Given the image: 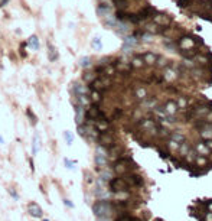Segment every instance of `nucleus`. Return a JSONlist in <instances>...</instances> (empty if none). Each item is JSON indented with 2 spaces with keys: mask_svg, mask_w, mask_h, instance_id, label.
<instances>
[{
  "mask_svg": "<svg viewBox=\"0 0 212 221\" xmlns=\"http://www.w3.org/2000/svg\"><path fill=\"white\" fill-rule=\"evenodd\" d=\"M114 208V204L110 201H97L95 204L92 205V211L97 217H107L111 214Z\"/></svg>",
  "mask_w": 212,
  "mask_h": 221,
  "instance_id": "1",
  "label": "nucleus"
},
{
  "mask_svg": "<svg viewBox=\"0 0 212 221\" xmlns=\"http://www.w3.org/2000/svg\"><path fill=\"white\" fill-rule=\"evenodd\" d=\"M110 188L113 191H116V192H123V191H128L130 185H128V182L124 178H116V179H113L110 182Z\"/></svg>",
  "mask_w": 212,
  "mask_h": 221,
  "instance_id": "2",
  "label": "nucleus"
},
{
  "mask_svg": "<svg viewBox=\"0 0 212 221\" xmlns=\"http://www.w3.org/2000/svg\"><path fill=\"white\" fill-rule=\"evenodd\" d=\"M85 117L88 120H98V119H104V114L101 113V110H100V107L97 106V104H92V106H89L88 108H87V111H85Z\"/></svg>",
  "mask_w": 212,
  "mask_h": 221,
  "instance_id": "3",
  "label": "nucleus"
},
{
  "mask_svg": "<svg viewBox=\"0 0 212 221\" xmlns=\"http://www.w3.org/2000/svg\"><path fill=\"white\" fill-rule=\"evenodd\" d=\"M28 210H29V214L32 217H35V218H40L42 217V208L36 202H30V204L28 205Z\"/></svg>",
  "mask_w": 212,
  "mask_h": 221,
  "instance_id": "4",
  "label": "nucleus"
},
{
  "mask_svg": "<svg viewBox=\"0 0 212 221\" xmlns=\"http://www.w3.org/2000/svg\"><path fill=\"white\" fill-rule=\"evenodd\" d=\"M98 142H100L101 145H104V146H111V145H113V136H111L110 133H107V132H103V133L98 136Z\"/></svg>",
  "mask_w": 212,
  "mask_h": 221,
  "instance_id": "5",
  "label": "nucleus"
},
{
  "mask_svg": "<svg viewBox=\"0 0 212 221\" xmlns=\"http://www.w3.org/2000/svg\"><path fill=\"white\" fill-rule=\"evenodd\" d=\"M124 179L128 182V185H137V187H140L141 184H143V179H141L140 176H137V175H125Z\"/></svg>",
  "mask_w": 212,
  "mask_h": 221,
  "instance_id": "6",
  "label": "nucleus"
},
{
  "mask_svg": "<svg viewBox=\"0 0 212 221\" xmlns=\"http://www.w3.org/2000/svg\"><path fill=\"white\" fill-rule=\"evenodd\" d=\"M28 45H29L32 49H35V51L39 49V39H38L36 35H32V36L28 39Z\"/></svg>",
  "mask_w": 212,
  "mask_h": 221,
  "instance_id": "7",
  "label": "nucleus"
},
{
  "mask_svg": "<svg viewBox=\"0 0 212 221\" xmlns=\"http://www.w3.org/2000/svg\"><path fill=\"white\" fill-rule=\"evenodd\" d=\"M48 58H49V61H55V59H58V52H56V49L53 48L52 45L48 42Z\"/></svg>",
  "mask_w": 212,
  "mask_h": 221,
  "instance_id": "8",
  "label": "nucleus"
},
{
  "mask_svg": "<svg viewBox=\"0 0 212 221\" xmlns=\"http://www.w3.org/2000/svg\"><path fill=\"white\" fill-rule=\"evenodd\" d=\"M39 148H40V140H39V136L35 135L33 136V142H32V155H36L39 152Z\"/></svg>",
  "mask_w": 212,
  "mask_h": 221,
  "instance_id": "9",
  "label": "nucleus"
},
{
  "mask_svg": "<svg viewBox=\"0 0 212 221\" xmlns=\"http://www.w3.org/2000/svg\"><path fill=\"white\" fill-rule=\"evenodd\" d=\"M26 114H28V117L30 119V123H32V124H36L38 119H36V116L33 114V111H32L30 108H28V110H26Z\"/></svg>",
  "mask_w": 212,
  "mask_h": 221,
  "instance_id": "10",
  "label": "nucleus"
},
{
  "mask_svg": "<svg viewBox=\"0 0 212 221\" xmlns=\"http://www.w3.org/2000/svg\"><path fill=\"white\" fill-rule=\"evenodd\" d=\"M94 78H95V75H94V72H85V75H84V80L88 83V81H94Z\"/></svg>",
  "mask_w": 212,
  "mask_h": 221,
  "instance_id": "11",
  "label": "nucleus"
},
{
  "mask_svg": "<svg viewBox=\"0 0 212 221\" xmlns=\"http://www.w3.org/2000/svg\"><path fill=\"white\" fill-rule=\"evenodd\" d=\"M64 136H65V140H67V143H68V145H72V140H74V136L71 135L69 132H65V133H64Z\"/></svg>",
  "mask_w": 212,
  "mask_h": 221,
  "instance_id": "12",
  "label": "nucleus"
},
{
  "mask_svg": "<svg viewBox=\"0 0 212 221\" xmlns=\"http://www.w3.org/2000/svg\"><path fill=\"white\" fill-rule=\"evenodd\" d=\"M64 162H65V166H67L68 169H74V165H75V162L69 160L68 158H65V159H64Z\"/></svg>",
  "mask_w": 212,
  "mask_h": 221,
  "instance_id": "13",
  "label": "nucleus"
},
{
  "mask_svg": "<svg viewBox=\"0 0 212 221\" xmlns=\"http://www.w3.org/2000/svg\"><path fill=\"white\" fill-rule=\"evenodd\" d=\"M9 194H10V195H12V197H13V198H15V200H19V195H18V192H16V191H15V189H13V188H10V189H9Z\"/></svg>",
  "mask_w": 212,
  "mask_h": 221,
  "instance_id": "14",
  "label": "nucleus"
},
{
  "mask_svg": "<svg viewBox=\"0 0 212 221\" xmlns=\"http://www.w3.org/2000/svg\"><path fill=\"white\" fill-rule=\"evenodd\" d=\"M64 204L67 205V207H68V208H74V204H72V202H71L69 200H67V198H65V200H64Z\"/></svg>",
  "mask_w": 212,
  "mask_h": 221,
  "instance_id": "15",
  "label": "nucleus"
},
{
  "mask_svg": "<svg viewBox=\"0 0 212 221\" xmlns=\"http://www.w3.org/2000/svg\"><path fill=\"white\" fill-rule=\"evenodd\" d=\"M9 3V0H0V7H3L4 4H7Z\"/></svg>",
  "mask_w": 212,
  "mask_h": 221,
  "instance_id": "16",
  "label": "nucleus"
},
{
  "mask_svg": "<svg viewBox=\"0 0 212 221\" xmlns=\"http://www.w3.org/2000/svg\"><path fill=\"white\" fill-rule=\"evenodd\" d=\"M30 169H32V172L35 170V166H33V160H32V159H30Z\"/></svg>",
  "mask_w": 212,
  "mask_h": 221,
  "instance_id": "17",
  "label": "nucleus"
},
{
  "mask_svg": "<svg viewBox=\"0 0 212 221\" xmlns=\"http://www.w3.org/2000/svg\"><path fill=\"white\" fill-rule=\"evenodd\" d=\"M0 143H4V139H3L1 136H0Z\"/></svg>",
  "mask_w": 212,
  "mask_h": 221,
  "instance_id": "18",
  "label": "nucleus"
},
{
  "mask_svg": "<svg viewBox=\"0 0 212 221\" xmlns=\"http://www.w3.org/2000/svg\"><path fill=\"white\" fill-rule=\"evenodd\" d=\"M43 221H49V220H46V218H43Z\"/></svg>",
  "mask_w": 212,
  "mask_h": 221,
  "instance_id": "19",
  "label": "nucleus"
}]
</instances>
